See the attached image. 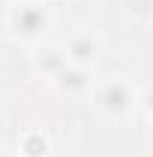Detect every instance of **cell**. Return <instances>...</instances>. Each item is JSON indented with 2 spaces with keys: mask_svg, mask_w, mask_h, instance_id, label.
<instances>
[{
  "mask_svg": "<svg viewBox=\"0 0 153 157\" xmlns=\"http://www.w3.org/2000/svg\"><path fill=\"white\" fill-rule=\"evenodd\" d=\"M45 21L48 15H45L42 3H15V9H12V24L21 36H36L45 27Z\"/></svg>",
  "mask_w": 153,
  "mask_h": 157,
  "instance_id": "6da1fadb",
  "label": "cell"
},
{
  "mask_svg": "<svg viewBox=\"0 0 153 157\" xmlns=\"http://www.w3.org/2000/svg\"><path fill=\"white\" fill-rule=\"evenodd\" d=\"M96 103H99V109L108 112V115H123V112L132 106V94H129V88H126L123 82H114V85H105V88H102V94L96 97Z\"/></svg>",
  "mask_w": 153,
  "mask_h": 157,
  "instance_id": "7a4b0ae2",
  "label": "cell"
},
{
  "mask_svg": "<svg viewBox=\"0 0 153 157\" xmlns=\"http://www.w3.org/2000/svg\"><path fill=\"white\" fill-rule=\"evenodd\" d=\"M75 60L78 67H87L90 60L96 58V39L90 36V33H78V36H72V42L66 45V60Z\"/></svg>",
  "mask_w": 153,
  "mask_h": 157,
  "instance_id": "3957f363",
  "label": "cell"
}]
</instances>
